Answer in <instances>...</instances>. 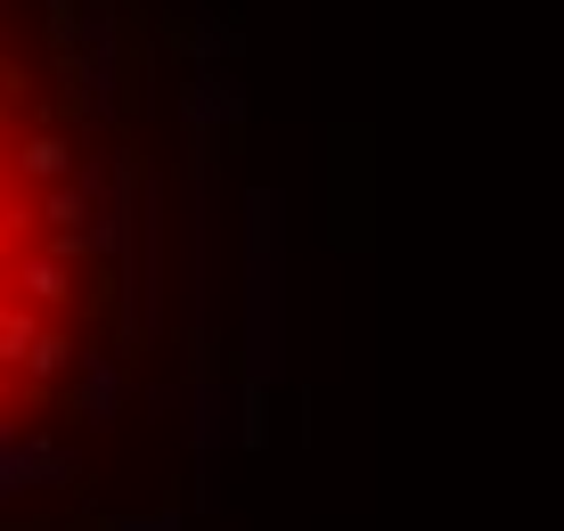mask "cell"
I'll return each instance as SVG.
<instances>
[{"label": "cell", "mask_w": 564, "mask_h": 531, "mask_svg": "<svg viewBox=\"0 0 564 531\" xmlns=\"http://www.w3.org/2000/svg\"><path fill=\"white\" fill-rule=\"evenodd\" d=\"M238 384L270 392L286 360V205L270 181H254L238 205Z\"/></svg>", "instance_id": "cell-1"}, {"label": "cell", "mask_w": 564, "mask_h": 531, "mask_svg": "<svg viewBox=\"0 0 564 531\" xmlns=\"http://www.w3.org/2000/svg\"><path fill=\"white\" fill-rule=\"evenodd\" d=\"M181 344L188 368H221V164H181Z\"/></svg>", "instance_id": "cell-2"}, {"label": "cell", "mask_w": 564, "mask_h": 531, "mask_svg": "<svg viewBox=\"0 0 564 531\" xmlns=\"http://www.w3.org/2000/svg\"><path fill=\"white\" fill-rule=\"evenodd\" d=\"M238 442V392L221 368H188V458H197V507L221 499V449Z\"/></svg>", "instance_id": "cell-3"}, {"label": "cell", "mask_w": 564, "mask_h": 531, "mask_svg": "<svg viewBox=\"0 0 564 531\" xmlns=\"http://www.w3.org/2000/svg\"><path fill=\"white\" fill-rule=\"evenodd\" d=\"M66 483H83L74 442H57L50 425H9V442H0V507H17L25 490H66Z\"/></svg>", "instance_id": "cell-4"}, {"label": "cell", "mask_w": 564, "mask_h": 531, "mask_svg": "<svg viewBox=\"0 0 564 531\" xmlns=\"http://www.w3.org/2000/svg\"><path fill=\"white\" fill-rule=\"evenodd\" d=\"M123 401H131V360L115 344H83V360H74V418H83L90 434H115V425H123Z\"/></svg>", "instance_id": "cell-5"}, {"label": "cell", "mask_w": 564, "mask_h": 531, "mask_svg": "<svg viewBox=\"0 0 564 531\" xmlns=\"http://www.w3.org/2000/svg\"><path fill=\"white\" fill-rule=\"evenodd\" d=\"M17 294H25V311L33 319H57V311L83 294V246L74 238H50V246H33V253H17Z\"/></svg>", "instance_id": "cell-6"}, {"label": "cell", "mask_w": 564, "mask_h": 531, "mask_svg": "<svg viewBox=\"0 0 564 531\" xmlns=\"http://www.w3.org/2000/svg\"><path fill=\"white\" fill-rule=\"evenodd\" d=\"M74 164H83V155H74V140H66V131H25V140H17L9 148V188H66L74 181Z\"/></svg>", "instance_id": "cell-7"}, {"label": "cell", "mask_w": 564, "mask_h": 531, "mask_svg": "<svg viewBox=\"0 0 564 531\" xmlns=\"http://www.w3.org/2000/svg\"><path fill=\"white\" fill-rule=\"evenodd\" d=\"M74 360H83V344H74L57 319H33V336H25L9 377H17V392H50L57 377H74Z\"/></svg>", "instance_id": "cell-8"}, {"label": "cell", "mask_w": 564, "mask_h": 531, "mask_svg": "<svg viewBox=\"0 0 564 531\" xmlns=\"http://www.w3.org/2000/svg\"><path fill=\"white\" fill-rule=\"evenodd\" d=\"M181 57H188V66H238L246 33L229 25L221 9H197V25H181Z\"/></svg>", "instance_id": "cell-9"}, {"label": "cell", "mask_w": 564, "mask_h": 531, "mask_svg": "<svg viewBox=\"0 0 564 531\" xmlns=\"http://www.w3.org/2000/svg\"><path fill=\"white\" fill-rule=\"evenodd\" d=\"M90 188H99V181H90V164H74V181L50 188L42 205H33V213L50 221V238H74V246H83V229H90Z\"/></svg>", "instance_id": "cell-10"}, {"label": "cell", "mask_w": 564, "mask_h": 531, "mask_svg": "<svg viewBox=\"0 0 564 531\" xmlns=\"http://www.w3.org/2000/svg\"><path fill=\"white\" fill-rule=\"evenodd\" d=\"M107 531H188V516L164 499V507H131V516H115Z\"/></svg>", "instance_id": "cell-11"}, {"label": "cell", "mask_w": 564, "mask_h": 531, "mask_svg": "<svg viewBox=\"0 0 564 531\" xmlns=\"http://www.w3.org/2000/svg\"><path fill=\"white\" fill-rule=\"evenodd\" d=\"M140 401L155 409V418H172V409H181V384H140Z\"/></svg>", "instance_id": "cell-12"}, {"label": "cell", "mask_w": 564, "mask_h": 531, "mask_svg": "<svg viewBox=\"0 0 564 531\" xmlns=\"http://www.w3.org/2000/svg\"><path fill=\"white\" fill-rule=\"evenodd\" d=\"M9 409H17V377L0 368V418H9Z\"/></svg>", "instance_id": "cell-13"}, {"label": "cell", "mask_w": 564, "mask_h": 531, "mask_svg": "<svg viewBox=\"0 0 564 531\" xmlns=\"http://www.w3.org/2000/svg\"><path fill=\"white\" fill-rule=\"evenodd\" d=\"M0 196H9V140H0Z\"/></svg>", "instance_id": "cell-14"}, {"label": "cell", "mask_w": 564, "mask_h": 531, "mask_svg": "<svg viewBox=\"0 0 564 531\" xmlns=\"http://www.w3.org/2000/svg\"><path fill=\"white\" fill-rule=\"evenodd\" d=\"M17 319V294H0V327H9Z\"/></svg>", "instance_id": "cell-15"}, {"label": "cell", "mask_w": 564, "mask_h": 531, "mask_svg": "<svg viewBox=\"0 0 564 531\" xmlns=\"http://www.w3.org/2000/svg\"><path fill=\"white\" fill-rule=\"evenodd\" d=\"M0 50H9V25H0Z\"/></svg>", "instance_id": "cell-16"}]
</instances>
